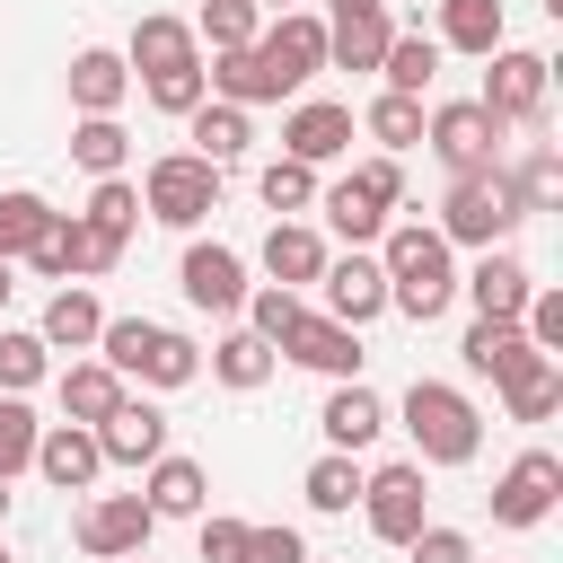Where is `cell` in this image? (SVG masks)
<instances>
[{
	"label": "cell",
	"mask_w": 563,
	"mask_h": 563,
	"mask_svg": "<svg viewBox=\"0 0 563 563\" xmlns=\"http://www.w3.org/2000/svg\"><path fill=\"white\" fill-rule=\"evenodd\" d=\"M378 273H387V308L413 317V325H431L457 299V246L431 220H387L378 229Z\"/></svg>",
	"instance_id": "6da1fadb"
},
{
	"label": "cell",
	"mask_w": 563,
	"mask_h": 563,
	"mask_svg": "<svg viewBox=\"0 0 563 563\" xmlns=\"http://www.w3.org/2000/svg\"><path fill=\"white\" fill-rule=\"evenodd\" d=\"M97 361L141 378V387H194L202 378V343L176 334V325H150V317H106L97 325Z\"/></svg>",
	"instance_id": "7a4b0ae2"
},
{
	"label": "cell",
	"mask_w": 563,
	"mask_h": 563,
	"mask_svg": "<svg viewBox=\"0 0 563 563\" xmlns=\"http://www.w3.org/2000/svg\"><path fill=\"white\" fill-rule=\"evenodd\" d=\"M405 431H413V457L422 466H475V449H484V413L449 378H413L405 387Z\"/></svg>",
	"instance_id": "3957f363"
},
{
	"label": "cell",
	"mask_w": 563,
	"mask_h": 563,
	"mask_svg": "<svg viewBox=\"0 0 563 563\" xmlns=\"http://www.w3.org/2000/svg\"><path fill=\"white\" fill-rule=\"evenodd\" d=\"M528 220V202H519V185H510V167H484V176H449V194H440V238L449 246H510V229Z\"/></svg>",
	"instance_id": "277c9868"
},
{
	"label": "cell",
	"mask_w": 563,
	"mask_h": 563,
	"mask_svg": "<svg viewBox=\"0 0 563 563\" xmlns=\"http://www.w3.org/2000/svg\"><path fill=\"white\" fill-rule=\"evenodd\" d=\"M396 202H405V167H396L387 150H378V158H361L352 176H334V185H317V211L334 220V238H343V246H361V238H378Z\"/></svg>",
	"instance_id": "5b68a950"
},
{
	"label": "cell",
	"mask_w": 563,
	"mask_h": 563,
	"mask_svg": "<svg viewBox=\"0 0 563 563\" xmlns=\"http://www.w3.org/2000/svg\"><path fill=\"white\" fill-rule=\"evenodd\" d=\"M141 211H150L158 229H202V220L220 211V167L194 158V150L150 158V176H141Z\"/></svg>",
	"instance_id": "8992f818"
},
{
	"label": "cell",
	"mask_w": 563,
	"mask_h": 563,
	"mask_svg": "<svg viewBox=\"0 0 563 563\" xmlns=\"http://www.w3.org/2000/svg\"><path fill=\"white\" fill-rule=\"evenodd\" d=\"M501 132H510V123H493L475 97H449V106L422 114V141H431V158H440L449 176H484V167H501Z\"/></svg>",
	"instance_id": "52a82bcc"
},
{
	"label": "cell",
	"mask_w": 563,
	"mask_h": 563,
	"mask_svg": "<svg viewBox=\"0 0 563 563\" xmlns=\"http://www.w3.org/2000/svg\"><path fill=\"white\" fill-rule=\"evenodd\" d=\"M484 62H493V70H484L475 106H484L493 123H537V114H545V88H554V62H545V53H519V44H493Z\"/></svg>",
	"instance_id": "ba28073f"
},
{
	"label": "cell",
	"mask_w": 563,
	"mask_h": 563,
	"mask_svg": "<svg viewBox=\"0 0 563 563\" xmlns=\"http://www.w3.org/2000/svg\"><path fill=\"white\" fill-rule=\"evenodd\" d=\"M361 519L378 545H405L422 519H431V484H422V457H396L378 475H361Z\"/></svg>",
	"instance_id": "9c48e42d"
},
{
	"label": "cell",
	"mask_w": 563,
	"mask_h": 563,
	"mask_svg": "<svg viewBox=\"0 0 563 563\" xmlns=\"http://www.w3.org/2000/svg\"><path fill=\"white\" fill-rule=\"evenodd\" d=\"M563 501V457L554 449H519L493 484V528H545Z\"/></svg>",
	"instance_id": "30bf717a"
},
{
	"label": "cell",
	"mask_w": 563,
	"mask_h": 563,
	"mask_svg": "<svg viewBox=\"0 0 563 563\" xmlns=\"http://www.w3.org/2000/svg\"><path fill=\"white\" fill-rule=\"evenodd\" d=\"M255 53H264V70H273L282 88H308V79L325 70V18H317V9H273V18L255 26Z\"/></svg>",
	"instance_id": "8fae6325"
},
{
	"label": "cell",
	"mask_w": 563,
	"mask_h": 563,
	"mask_svg": "<svg viewBox=\"0 0 563 563\" xmlns=\"http://www.w3.org/2000/svg\"><path fill=\"white\" fill-rule=\"evenodd\" d=\"M176 290H185L202 317H238V299H246L255 282H246V255H238V246L194 238V246H185V264H176Z\"/></svg>",
	"instance_id": "7c38bea8"
},
{
	"label": "cell",
	"mask_w": 563,
	"mask_h": 563,
	"mask_svg": "<svg viewBox=\"0 0 563 563\" xmlns=\"http://www.w3.org/2000/svg\"><path fill=\"white\" fill-rule=\"evenodd\" d=\"M150 528H158V510H150L141 493H97V501L79 510V554L123 563V554H141V545H150Z\"/></svg>",
	"instance_id": "4fadbf2b"
},
{
	"label": "cell",
	"mask_w": 563,
	"mask_h": 563,
	"mask_svg": "<svg viewBox=\"0 0 563 563\" xmlns=\"http://www.w3.org/2000/svg\"><path fill=\"white\" fill-rule=\"evenodd\" d=\"M282 361H299V369H317V378H361V325H334L325 308H299V325L282 334Z\"/></svg>",
	"instance_id": "5bb4252c"
},
{
	"label": "cell",
	"mask_w": 563,
	"mask_h": 563,
	"mask_svg": "<svg viewBox=\"0 0 563 563\" xmlns=\"http://www.w3.org/2000/svg\"><path fill=\"white\" fill-rule=\"evenodd\" d=\"M26 264H35L44 282H79V273H114L123 255H114V246H97L79 211H53V220H44V238L26 246Z\"/></svg>",
	"instance_id": "9a60e30c"
},
{
	"label": "cell",
	"mask_w": 563,
	"mask_h": 563,
	"mask_svg": "<svg viewBox=\"0 0 563 563\" xmlns=\"http://www.w3.org/2000/svg\"><path fill=\"white\" fill-rule=\"evenodd\" d=\"M317 290H325V317L334 325H369L378 308H387V273H378V255H325V273H317Z\"/></svg>",
	"instance_id": "2e32d148"
},
{
	"label": "cell",
	"mask_w": 563,
	"mask_h": 563,
	"mask_svg": "<svg viewBox=\"0 0 563 563\" xmlns=\"http://www.w3.org/2000/svg\"><path fill=\"white\" fill-rule=\"evenodd\" d=\"M352 106H334V97H308V106H290L282 114V158H308V167H325V158H343L352 150Z\"/></svg>",
	"instance_id": "e0dca14e"
},
{
	"label": "cell",
	"mask_w": 563,
	"mask_h": 563,
	"mask_svg": "<svg viewBox=\"0 0 563 563\" xmlns=\"http://www.w3.org/2000/svg\"><path fill=\"white\" fill-rule=\"evenodd\" d=\"M35 475H44L53 493H88V484L106 475L97 431H88V422H44V440H35Z\"/></svg>",
	"instance_id": "ac0fdd59"
},
{
	"label": "cell",
	"mask_w": 563,
	"mask_h": 563,
	"mask_svg": "<svg viewBox=\"0 0 563 563\" xmlns=\"http://www.w3.org/2000/svg\"><path fill=\"white\" fill-rule=\"evenodd\" d=\"M123 62H132V79H167V70H194V62H202V35H194L185 18H167V9H150V18L132 26Z\"/></svg>",
	"instance_id": "d6986e66"
},
{
	"label": "cell",
	"mask_w": 563,
	"mask_h": 563,
	"mask_svg": "<svg viewBox=\"0 0 563 563\" xmlns=\"http://www.w3.org/2000/svg\"><path fill=\"white\" fill-rule=\"evenodd\" d=\"M493 387H501V413H510V422H554V405H563V361L528 343Z\"/></svg>",
	"instance_id": "ffe728a7"
},
{
	"label": "cell",
	"mask_w": 563,
	"mask_h": 563,
	"mask_svg": "<svg viewBox=\"0 0 563 563\" xmlns=\"http://www.w3.org/2000/svg\"><path fill=\"white\" fill-rule=\"evenodd\" d=\"M457 290L475 299V317H519V308H528V290H537V273H528L510 246H484V255H475V273H457Z\"/></svg>",
	"instance_id": "44dd1931"
},
{
	"label": "cell",
	"mask_w": 563,
	"mask_h": 563,
	"mask_svg": "<svg viewBox=\"0 0 563 563\" xmlns=\"http://www.w3.org/2000/svg\"><path fill=\"white\" fill-rule=\"evenodd\" d=\"M97 449H106V466H150V457L167 449V413H158L150 396H123V405L97 422Z\"/></svg>",
	"instance_id": "7402d4cb"
},
{
	"label": "cell",
	"mask_w": 563,
	"mask_h": 563,
	"mask_svg": "<svg viewBox=\"0 0 563 563\" xmlns=\"http://www.w3.org/2000/svg\"><path fill=\"white\" fill-rule=\"evenodd\" d=\"M141 501H150L158 519H202V501H211V466H202V457L158 449V457H150V475H141Z\"/></svg>",
	"instance_id": "603a6c76"
},
{
	"label": "cell",
	"mask_w": 563,
	"mask_h": 563,
	"mask_svg": "<svg viewBox=\"0 0 563 563\" xmlns=\"http://www.w3.org/2000/svg\"><path fill=\"white\" fill-rule=\"evenodd\" d=\"M202 79H211V97H220V106H246V114L290 97V88L264 70V53H255V44H229V53H211V62H202Z\"/></svg>",
	"instance_id": "cb8c5ba5"
},
{
	"label": "cell",
	"mask_w": 563,
	"mask_h": 563,
	"mask_svg": "<svg viewBox=\"0 0 563 563\" xmlns=\"http://www.w3.org/2000/svg\"><path fill=\"white\" fill-rule=\"evenodd\" d=\"M317 431H325V449H343V457H361L378 431H387V405L361 387V378H334V396H325V413H317Z\"/></svg>",
	"instance_id": "d4e9b609"
},
{
	"label": "cell",
	"mask_w": 563,
	"mask_h": 563,
	"mask_svg": "<svg viewBox=\"0 0 563 563\" xmlns=\"http://www.w3.org/2000/svg\"><path fill=\"white\" fill-rule=\"evenodd\" d=\"M387 35H396L387 0H378V9H334V18H325V62H334V70H378Z\"/></svg>",
	"instance_id": "484cf974"
},
{
	"label": "cell",
	"mask_w": 563,
	"mask_h": 563,
	"mask_svg": "<svg viewBox=\"0 0 563 563\" xmlns=\"http://www.w3.org/2000/svg\"><path fill=\"white\" fill-rule=\"evenodd\" d=\"M53 396H62V422H88V431H97V422L132 396V378H123V369H106V361H70V369L53 378Z\"/></svg>",
	"instance_id": "4316f807"
},
{
	"label": "cell",
	"mask_w": 563,
	"mask_h": 563,
	"mask_svg": "<svg viewBox=\"0 0 563 563\" xmlns=\"http://www.w3.org/2000/svg\"><path fill=\"white\" fill-rule=\"evenodd\" d=\"M123 97H132V62L123 53H106V44L70 53V106L79 114H123Z\"/></svg>",
	"instance_id": "83f0119b"
},
{
	"label": "cell",
	"mask_w": 563,
	"mask_h": 563,
	"mask_svg": "<svg viewBox=\"0 0 563 563\" xmlns=\"http://www.w3.org/2000/svg\"><path fill=\"white\" fill-rule=\"evenodd\" d=\"M264 273H273L282 290H308V282L325 273V238H317L308 220H273V229H264Z\"/></svg>",
	"instance_id": "f1b7e54d"
},
{
	"label": "cell",
	"mask_w": 563,
	"mask_h": 563,
	"mask_svg": "<svg viewBox=\"0 0 563 563\" xmlns=\"http://www.w3.org/2000/svg\"><path fill=\"white\" fill-rule=\"evenodd\" d=\"M97 325H106V308H97V290H79V282H62V290L44 299V317H35V334H44L53 352H97Z\"/></svg>",
	"instance_id": "f546056e"
},
{
	"label": "cell",
	"mask_w": 563,
	"mask_h": 563,
	"mask_svg": "<svg viewBox=\"0 0 563 563\" xmlns=\"http://www.w3.org/2000/svg\"><path fill=\"white\" fill-rule=\"evenodd\" d=\"M185 132H194V158H211V167H238V158H246V141H255L246 106H220V97H202V106L185 114Z\"/></svg>",
	"instance_id": "4dcf8cb0"
},
{
	"label": "cell",
	"mask_w": 563,
	"mask_h": 563,
	"mask_svg": "<svg viewBox=\"0 0 563 563\" xmlns=\"http://www.w3.org/2000/svg\"><path fill=\"white\" fill-rule=\"evenodd\" d=\"M273 369H282V352H273L255 325H238V334H220V343H211V378H220V387H238V396H255Z\"/></svg>",
	"instance_id": "1f68e13d"
},
{
	"label": "cell",
	"mask_w": 563,
	"mask_h": 563,
	"mask_svg": "<svg viewBox=\"0 0 563 563\" xmlns=\"http://www.w3.org/2000/svg\"><path fill=\"white\" fill-rule=\"evenodd\" d=\"M79 220H88V238H97V246H114V255H123V246H132V229H141V185L97 176V194H88V211H79Z\"/></svg>",
	"instance_id": "d6a6232c"
},
{
	"label": "cell",
	"mask_w": 563,
	"mask_h": 563,
	"mask_svg": "<svg viewBox=\"0 0 563 563\" xmlns=\"http://www.w3.org/2000/svg\"><path fill=\"white\" fill-rule=\"evenodd\" d=\"M519 352H528L519 317H475V325L457 334V361H466V378H501V369H510Z\"/></svg>",
	"instance_id": "836d02e7"
},
{
	"label": "cell",
	"mask_w": 563,
	"mask_h": 563,
	"mask_svg": "<svg viewBox=\"0 0 563 563\" xmlns=\"http://www.w3.org/2000/svg\"><path fill=\"white\" fill-rule=\"evenodd\" d=\"M378 79L396 88V97H422L431 79H440V35H387V53H378Z\"/></svg>",
	"instance_id": "e575fe53"
},
{
	"label": "cell",
	"mask_w": 563,
	"mask_h": 563,
	"mask_svg": "<svg viewBox=\"0 0 563 563\" xmlns=\"http://www.w3.org/2000/svg\"><path fill=\"white\" fill-rule=\"evenodd\" d=\"M501 44V0H440V53H493Z\"/></svg>",
	"instance_id": "d590c367"
},
{
	"label": "cell",
	"mask_w": 563,
	"mask_h": 563,
	"mask_svg": "<svg viewBox=\"0 0 563 563\" xmlns=\"http://www.w3.org/2000/svg\"><path fill=\"white\" fill-rule=\"evenodd\" d=\"M53 378V343L35 325H0V396H26Z\"/></svg>",
	"instance_id": "8d00e7d4"
},
{
	"label": "cell",
	"mask_w": 563,
	"mask_h": 563,
	"mask_svg": "<svg viewBox=\"0 0 563 563\" xmlns=\"http://www.w3.org/2000/svg\"><path fill=\"white\" fill-rule=\"evenodd\" d=\"M361 132H369L387 158H405V150L422 141V97H396V88H378V97H369V114H361Z\"/></svg>",
	"instance_id": "74e56055"
},
{
	"label": "cell",
	"mask_w": 563,
	"mask_h": 563,
	"mask_svg": "<svg viewBox=\"0 0 563 563\" xmlns=\"http://www.w3.org/2000/svg\"><path fill=\"white\" fill-rule=\"evenodd\" d=\"M70 158H79L88 176H123V158H132V132H123L114 114H79V123H70Z\"/></svg>",
	"instance_id": "f35d334b"
},
{
	"label": "cell",
	"mask_w": 563,
	"mask_h": 563,
	"mask_svg": "<svg viewBox=\"0 0 563 563\" xmlns=\"http://www.w3.org/2000/svg\"><path fill=\"white\" fill-rule=\"evenodd\" d=\"M255 194H264L273 220H299V211H317V167H308V158H273V167L255 176Z\"/></svg>",
	"instance_id": "ab89813d"
},
{
	"label": "cell",
	"mask_w": 563,
	"mask_h": 563,
	"mask_svg": "<svg viewBox=\"0 0 563 563\" xmlns=\"http://www.w3.org/2000/svg\"><path fill=\"white\" fill-rule=\"evenodd\" d=\"M299 493H308V510H325V519H343L352 501H361V466L343 457V449H325L308 475H299Z\"/></svg>",
	"instance_id": "60d3db41"
},
{
	"label": "cell",
	"mask_w": 563,
	"mask_h": 563,
	"mask_svg": "<svg viewBox=\"0 0 563 563\" xmlns=\"http://www.w3.org/2000/svg\"><path fill=\"white\" fill-rule=\"evenodd\" d=\"M44 220H53V202H44L35 185H9V194H0V255L18 264V255L44 238Z\"/></svg>",
	"instance_id": "b9f144b4"
},
{
	"label": "cell",
	"mask_w": 563,
	"mask_h": 563,
	"mask_svg": "<svg viewBox=\"0 0 563 563\" xmlns=\"http://www.w3.org/2000/svg\"><path fill=\"white\" fill-rule=\"evenodd\" d=\"M510 185H519V202H528V211H563V150H554V141H537V150L510 167Z\"/></svg>",
	"instance_id": "7bdbcfd3"
},
{
	"label": "cell",
	"mask_w": 563,
	"mask_h": 563,
	"mask_svg": "<svg viewBox=\"0 0 563 563\" xmlns=\"http://www.w3.org/2000/svg\"><path fill=\"white\" fill-rule=\"evenodd\" d=\"M35 440H44V422H35V405H26V396H0V484L35 466Z\"/></svg>",
	"instance_id": "ee69618b"
},
{
	"label": "cell",
	"mask_w": 563,
	"mask_h": 563,
	"mask_svg": "<svg viewBox=\"0 0 563 563\" xmlns=\"http://www.w3.org/2000/svg\"><path fill=\"white\" fill-rule=\"evenodd\" d=\"M238 308H246V325H255V334H264V343L282 352V334L299 325V308H308V299H299V290H282V282H255V290H246Z\"/></svg>",
	"instance_id": "f6af8a7d"
},
{
	"label": "cell",
	"mask_w": 563,
	"mask_h": 563,
	"mask_svg": "<svg viewBox=\"0 0 563 563\" xmlns=\"http://www.w3.org/2000/svg\"><path fill=\"white\" fill-rule=\"evenodd\" d=\"M255 26H264V9H255V0H202V18H194V35H202L211 53L255 44Z\"/></svg>",
	"instance_id": "bcb514c9"
},
{
	"label": "cell",
	"mask_w": 563,
	"mask_h": 563,
	"mask_svg": "<svg viewBox=\"0 0 563 563\" xmlns=\"http://www.w3.org/2000/svg\"><path fill=\"white\" fill-rule=\"evenodd\" d=\"M141 88H150V106H158V114H176V123H185V114H194V106L211 97L202 62H194V70H167V79H141Z\"/></svg>",
	"instance_id": "7dc6e473"
},
{
	"label": "cell",
	"mask_w": 563,
	"mask_h": 563,
	"mask_svg": "<svg viewBox=\"0 0 563 563\" xmlns=\"http://www.w3.org/2000/svg\"><path fill=\"white\" fill-rule=\"evenodd\" d=\"M405 554H413V563H475V537H466V528H440V519H422V528L405 537Z\"/></svg>",
	"instance_id": "c3c4849f"
},
{
	"label": "cell",
	"mask_w": 563,
	"mask_h": 563,
	"mask_svg": "<svg viewBox=\"0 0 563 563\" xmlns=\"http://www.w3.org/2000/svg\"><path fill=\"white\" fill-rule=\"evenodd\" d=\"M238 563H308V537L299 528H246Z\"/></svg>",
	"instance_id": "681fc988"
},
{
	"label": "cell",
	"mask_w": 563,
	"mask_h": 563,
	"mask_svg": "<svg viewBox=\"0 0 563 563\" xmlns=\"http://www.w3.org/2000/svg\"><path fill=\"white\" fill-rule=\"evenodd\" d=\"M194 537H202V563H238V545H246V519H220V510H202V519H194Z\"/></svg>",
	"instance_id": "f907efd6"
},
{
	"label": "cell",
	"mask_w": 563,
	"mask_h": 563,
	"mask_svg": "<svg viewBox=\"0 0 563 563\" xmlns=\"http://www.w3.org/2000/svg\"><path fill=\"white\" fill-rule=\"evenodd\" d=\"M9 290H18V282H9V255H0V308H9Z\"/></svg>",
	"instance_id": "816d5d0a"
},
{
	"label": "cell",
	"mask_w": 563,
	"mask_h": 563,
	"mask_svg": "<svg viewBox=\"0 0 563 563\" xmlns=\"http://www.w3.org/2000/svg\"><path fill=\"white\" fill-rule=\"evenodd\" d=\"M325 9H378V0H325Z\"/></svg>",
	"instance_id": "f5cc1de1"
},
{
	"label": "cell",
	"mask_w": 563,
	"mask_h": 563,
	"mask_svg": "<svg viewBox=\"0 0 563 563\" xmlns=\"http://www.w3.org/2000/svg\"><path fill=\"white\" fill-rule=\"evenodd\" d=\"M255 9H264V18H273V9H290V0H255Z\"/></svg>",
	"instance_id": "db71d44e"
},
{
	"label": "cell",
	"mask_w": 563,
	"mask_h": 563,
	"mask_svg": "<svg viewBox=\"0 0 563 563\" xmlns=\"http://www.w3.org/2000/svg\"><path fill=\"white\" fill-rule=\"evenodd\" d=\"M0 528H9V484H0Z\"/></svg>",
	"instance_id": "11a10c76"
},
{
	"label": "cell",
	"mask_w": 563,
	"mask_h": 563,
	"mask_svg": "<svg viewBox=\"0 0 563 563\" xmlns=\"http://www.w3.org/2000/svg\"><path fill=\"white\" fill-rule=\"evenodd\" d=\"M123 563H150V545H141V554H123Z\"/></svg>",
	"instance_id": "9f6ffc18"
},
{
	"label": "cell",
	"mask_w": 563,
	"mask_h": 563,
	"mask_svg": "<svg viewBox=\"0 0 563 563\" xmlns=\"http://www.w3.org/2000/svg\"><path fill=\"white\" fill-rule=\"evenodd\" d=\"M0 563H9V545H0Z\"/></svg>",
	"instance_id": "6f0895ef"
}]
</instances>
